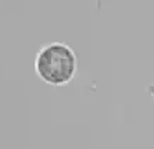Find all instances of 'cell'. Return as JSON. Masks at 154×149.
<instances>
[{"label": "cell", "instance_id": "obj_1", "mask_svg": "<svg viewBox=\"0 0 154 149\" xmlns=\"http://www.w3.org/2000/svg\"><path fill=\"white\" fill-rule=\"evenodd\" d=\"M35 73L51 87L68 85L78 70V59L74 49L64 42H50L40 46L35 56Z\"/></svg>", "mask_w": 154, "mask_h": 149}]
</instances>
